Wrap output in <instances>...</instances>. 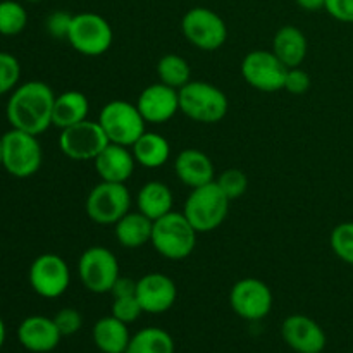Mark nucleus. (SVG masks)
<instances>
[{"label":"nucleus","instance_id":"obj_1","mask_svg":"<svg viewBox=\"0 0 353 353\" xmlns=\"http://www.w3.org/2000/svg\"><path fill=\"white\" fill-rule=\"evenodd\" d=\"M55 93L47 83L31 79L17 85L7 102V121L14 130L38 134L45 133L52 126Z\"/></svg>","mask_w":353,"mask_h":353},{"label":"nucleus","instance_id":"obj_2","mask_svg":"<svg viewBox=\"0 0 353 353\" xmlns=\"http://www.w3.org/2000/svg\"><path fill=\"white\" fill-rule=\"evenodd\" d=\"M196 230L190 224L183 212H174L162 216L154 221L150 243L159 255L169 261H183L190 257L196 245Z\"/></svg>","mask_w":353,"mask_h":353},{"label":"nucleus","instance_id":"obj_3","mask_svg":"<svg viewBox=\"0 0 353 353\" xmlns=\"http://www.w3.org/2000/svg\"><path fill=\"white\" fill-rule=\"evenodd\" d=\"M230 102L226 93L212 83L190 81L179 90V110L200 124H216L226 117Z\"/></svg>","mask_w":353,"mask_h":353},{"label":"nucleus","instance_id":"obj_4","mask_svg":"<svg viewBox=\"0 0 353 353\" xmlns=\"http://www.w3.org/2000/svg\"><path fill=\"white\" fill-rule=\"evenodd\" d=\"M231 200L224 195L216 181L193 188L185 202L186 219L190 221L196 233H210L226 221Z\"/></svg>","mask_w":353,"mask_h":353},{"label":"nucleus","instance_id":"obj_5","mask_svg":"<svg viewBox=\"0 0 353 353\" xmlns=\"http://www.w3.org/2000/svg\"><path fill=\"white\" fill-rule=\"evenodd\" d=\"M99 124L109 138V143L133 147L134 141L147 131V121L138 110L137 103L126 100H112L100 109Z\"/></svg>","mask_w":353,"mask_h":353},{"label":"nucleus","instance_id":"obj_6","mask_svg":"<svg viewBox=\"0 0 353 353\" xmlns=\"http://www.w3.org/2000/svg\"><path fill=\"white\" fill-rule=\"evenodd\" d=\"M2 140V168L10 176L19 179L31 178L41 168L43 152L38 137L21 130H9L0 137Z\"/></svg>","mask_w":353,"mask_h":353},{"label":"nucleus","instance_id":"obj_7","mask_svg":"<svg viewBox=\"0 0 353 353\" xmlns=\"http://www.w3.org/2000/svg\"><path fill=\"white\" fill-rule=\"evenodd\" d=\"M68 41L78 54L99 57L112 47L114 31L109 21L100 14L79 12L72 16Z\"/></svg>","mask_w":353,"mask_h":353},{"label":"nucleus","instance_id":"obj_8","mask_svg":"<svg viewBox=\"0 0 353 353\" xmlns=\"http://www.w3.org/2000/svg\"><path fill=\"white\" fill-rule=\"evenodd\" d=\"M86 216L100 226L116 224L131 209V193L126 183L100 181L86 196Z\"/></svg>","mask_w":353,"mask_h":353},{"label":"nucleus","instance_id":"obj_9","mask_svg":"<svg viewBox=\"0 0 353 353\" xmlns=\"http://www.w3.org/2000/svg\"><path fill=\"white\" fill-rule=\"evenodd\" d=\"M186 41L203 52H214L228 40V26L223 17L209 7H192L181 19Z\"/></svg>","mask_w":353,"mask_h":353},{"label":"nucleus","instance_id":"obj_10","mask_svg":"<svg viewBox=\"0 0 353 353\" xmlns=\"http://www.w3.org/2000/svg\"><path fill=\"white\" fill-rule=\"evenodd\" d=\"M78 276L88 292L103 295L110 293L119 278V262L114 252L105 247H90L78 261Z\"/></svg>","mask_w":353,"mask_h":353},{"label":"nucleus","instance_id":"obj_11","mask_svg":"<svg viewBox=\"0 0 353 353\" xmlns=\"http://www.w3.org/2000/svg\"><path fill=\"white\" fill-rule=\"evenodd\" d=\"M240 71L252 88L274 93L285 88L288 68L276 57L272 50H252L241 61Z\"/></svg>","mask_w":353,"mask_h":353},{"label":"nucleus","instance_id":"obj_12","mask_svg":"<svg viewBox=\"0 0 353 353\" xmlns=\"http://www.w3.org/2000/svg\"><path fill=\"white\" fill-rule=\"evenodd\" d=\"M109 145V138L103 133L99 121L81 123L61 130L59 148L71 161H95L97 155Z\"/></svg>","mask_w":353,"mask_h":353},{"label":"nucleus","instance_id":"obj_13","mask_svg":"<svg viewBox=\"0 0 353 353\" xmlns=\"http://www.w3.org/2000/svg\"><path fill=\"white\" fill-rule=\"evenodd\" d=\"M30 285L38 296L47 300L59 299L71 285V271L57 254H41L30 268Z\"/></svg>","mask_w":353,"mask_h":353},{"label":"nucleus","instance_id":"obj_14","mask_svg":"<svg viewBox=\"0 0 353 353\" xmlns=\"http://www.w3.org/2000/svg\"><path fill=\"white\" fill-rule=\"evenodd\" d=\"M230 305L245 321H262L271 314L274 296L271 288L257 278H243L230 292Z\"/></svg>","mask_w":353,"mask_h":353},{"label":"nucleus","instance_id":"obj_15","mask_svg":"<svg viewBox=\"0 0 353 353\" xmlns=\"http://www.w3.org/2000/svg\"><path fill=\"white\" fill-rule=\"evenodd\" d=\"M283 341L296 353H323L327 336L323 327L309 316L293 314L281 324Z\"/></svg>","mask_w":353,"mask_h":353},{"label":"nucleus","instance_id":"obj_16","mask_svg":"<svg viewBox=\"0 0 353 353\" xmlns=\"http://www.w3.org/2000/svg\"><path fill=\"white\" fill-rule=\"evenodd\" d=\"M137 107L147 124L168 123L179 110V90L161 81L148 85L138 97Z\"/></svg>","mask_w":353,"mask_h":353},{"label":"nucleus","instance_id":"obj_17","mask_svg":"<svg viewBox=\"0 0 353 353\" xmlns=\"http://www.w3.org/2000/svg\"><path fill=\"white\" fill-rule=\"evenodd\" d=\"M137 299L147 314H164L178 300V288L169 276L148 272L137 281Z\"/></svg>","mask_w":353,"mask_h":353},{"label":"nucleus","instance_id":"obj_18","mask_svg":"<svg viewBox=\"0 0 353 353\" xmlns=\"http://www.w3.org/2000/svg\"><path fill=\"white\" fill-rule=\"evenodd\" d=\"M61 331L54 319L45 316H30L17 327V340L24 350L31 353H48L61 343Z\"/></svg>","mask_w":353,"mask_h":353},{"label":"nucleus","instance_id":"obj_19","mask_svg":"<svg viewBox=\"0 0 353 353\" xmlns=\"http://www.w3.org/2000/svg\"><path fill=\"white\" fill-rule=\"evenodd\" d=\"M93 164L102 181L126 183L133 176L137 161L130 147L109 143L97 155Z\"/></svg>","mask_w":353,"mask_h":353},{"label":"nucleus","instance_id":"obj_20","mask_svg":"<svg viewBox=\"0 0 353 353\" xmlns=\"http://www.w3.org/2000/svg\"><path fill=\"white\" fill-rule=\"evenodd\" d=\"M174 171L179 181L192 190L216 181L214 179L216 169H214L212 161L199 148H185L179 152L174 161Z\"/></svg>","mask_w":353,"mask_h":353},{"label":"nucleus","instance_id":"obj_21","mask_svg":"<svg viewBox=\"0 0 353 353\" xmlns=\"http://www.w3.org/2000/svg\"><path fill=\"white\" fill-rule=\"evenodd\" d=\"M307 38L300 28L286 24L279 28L272 40V52L286 68H300L307 57Z\"/></svg>","mask_w":353,"mask_h":353},{"label":"nucleus","instance_id":"obj_22","mask_svg":"<svg viewBox=\"0 0 353 353\" xmlns=\"http://www.w3.org/2000/svg\"><path fill=\"white\" fill-rule=\"evenodd\" d=\"M90 102L88 97L78 90H68V92L55 95L54 112H52V126L59 130H65L69 126L88 119Z\"/></svg>","mask_w":353,"mask_h":353},{"label":"nucleus","instance_id":"obj_23","mask_svg":"<svg viewBox=\"0 0 353 353\" xmlns=\"http://www.w3.org/2000/svg\"><path fill=\"white\" fill-rule=\"evenodd\" d=\"M92 338L95 347L102 353H126L131 334L128 331V324L110 314L97 321Z\"/></svg>","mask_w":353,"mask_h":353},{"label":"nucleus","instance_id":"obj_24","mask_svg":"<svg viewBox=\"0 0 353 353\" xmlns=\"http://www.w3.org/2000/svg\"><path fill=\"white\" fill-rule=\"evenodd\" d=\"M152 230H154V221L137 210V212H128L114 224V234L121 247L124 248H141L152 240Z\"/></svg>","mask_w":353,"mask_h":353},{"label":"nucleus","instance_id":"obj_25","mask_svg":"<svg viewBox=\"0 0 353 353\" xmlns=\"http://www.w3.org/2000/svg\"><path fill=\"white\" fill-rule=\"evenodd\" d=\"M134 161L145 169H159L171 157V145L162 134L145 131L131 147Z\"/></svg>","mask_w":353,"mask_h":353},{"label":"nucleus","instance_id":"obj_26","mask_svg":"<svg viewBox=\"0 0 353 353\" xmlns=\"http://www.w3.org/2000/svg\"><path fill=\"white\" fill-rule=\"evenodd\" d=\"M172 203H174V196H172L171 188L162 181L145 183L137 196L138 210L150 221H157L171 212Z\"/></svg>","mask_w":353,"mask_h":353},{"label":"nucleus","instance_id":"obj_27","mask_svg":"<svg viewBox=\"0 0 353 353\" xmlns=\"http://www.w3.org/2000/svg\"><path fill=\"white\" fill-rule=\"evenodd\" d=\"M126 353H174V340L161 327H143L131 336Z\"/></svg>","mask_w":353,"mask_h":353},{"label":"nucleus","instance_id":"obj_28","mask_svg":"<svg viewBox=\"0 0 353 353\" xmlns=\"http://www.w3.org/2000/svg\"><path fill=\"white\" fill-rule=\"evenodd\" d=\"M157 78L164 85L181 90L183 86L192 81V68L188 61L178 54H168L159 59Z\"/></svg>","mask_w":353,"mask_h":353},{"label":"nucleus","instance_id":"obj_29","mask_svg":"<svg viewBox=\"0 0 353 353\" xmlns=\"http://www.w3.org/2000/svg\"><path fill=\"white\" fill-rule=\"evenodd\" d=\"M28 12L16 0H2L0 2V34L16 37L26 28Z\"/></svg>","mask_w":353,"mask_h":353},{"label":"nucleus","instance_id":"obj_30","mask_svg":"<svg viewBox=\"0 0 353 353\" xmlns=\"http://www.w3.org/2000/svg\"><path fill=\"white\" fill-rule=\"evenodd\" d=\"M330 245L331 250L334 252L338 259L345 264L353 265V223L347 221V223H341L338 226H334V230L331 231L330 236Z\"/></svg>","mask_w":353,"mask_h":353},{"label":"nucleus","instance_id":"obj_31","mask_svg":"<svg viewBox=\"0 0 353 353\" xmlns=\"http://www.w3.org/2000/svg\"><path fill=\"white\" fill-rule=\"evenodd\" d=\"M216 183L230 200H236L243 196L248 188V178L241 169H226V171L221 172Z\"/></svg>","mask_w":353,"mask_h":353},{"label":"nucleus","instance_id":"obj_32","mask_svg":"<svg viewBox=\"0 0 353 353\" xmlns=\"http://www.w3.org/2000/svg\"><path fill=\"white\" fill-rule=\"evenodd\" d=\"M21 64L12 54L0 52V97L6 93H12V90L19 85Z\"/></svg>","mask_w":353,"mask_h":353},{"label":"nucleus","instance_id":"obj_33","mask_svg":"<svg viewBox=\"0 0 353 353\" xmlns=\"http://www.w3.org/2000/svg\"><path fill=\"white\" fill-rule=\"evenodd\" d=\"M143 314L140 302H138L137 295L134 296H124V299H114L112 303V316L123 321L124 324H131Z\"/></svg>","mask_w":353,"mask_h":353},{"label":"nucleus","instance_id":"obj_34","mask_svg":"<svg viewBox=\"0 0 353 353\" xmlns=\"http://www.w3.org/2000/svg\"><path fill=\"white\" fill-rule=\"evenodd\" d=\"M54 323L57 330L61 331L62 336H72V334L81 330L83 316L79 310L72 309V307H65V309H61L55 314Z\"/></svg>","mask_w":353,"mask_h":353},{"label":"nucleus","instance_id":"obj_35","mask_svg":"<svg viewBox=\"0 0 353 353\" xmlns=\"http://www.w3.org/2000/svg\"><path fill=\"white\" fill-rule=\"evenodd\" d=\"M72 24V14L65 12V10H55L45 21V28H47L48 34L55 40H68L69 30Z\"/></svg>","mask_w":353,"mask_h":353},{"label":"nucleus","instance_id":"obj_36","mask_svg":"<svg viewBox=\"0 0 353 353\" xmlns=\"http://www.w3.org/2000/svg\"><path fill=\"white\" fill-rule=\"evenodd\" d=\"M310 76L309 72L303 71L302 68H290L285 78V88L292 95H303L310 90Z\"/></svg>","mask_w":353,"mask_h":353},{"label":"nucleus","instance_id":"obj_37","mask_svg":"<svg viewBox=\"0 0 353 353\" xmlns=\"http://www.w3.org/2000/svg\"><path fill=\"white\" fill-rule=\"evenodd\" d=\"M324 10L340 23L353 24V0H326Z\"/></svg>","mask_w":353,"mask_h":353},{"label":"nucleus","instance_id":"obj_38","mask_svg":"<svg viewBox=\"0 0 353 353\" xmlns=\"http://www.w3.org/2000/svg\"><path fill=\"white\" fill-rule=\"evenodd\" d=\"M110 295L114 299H124V296H134L137 295V281L126 276H119L117 281L114 283L112 290H110Z\"/></svg>","mask_w":353,"mask_h":353},{"label":"nucleus","instance_id":"obj_39","mask_svg":"<svg viewBox=\"0 0 353 353\" xmlns=\"http://www.w3.org/2000/svg\"><path fill=\"white\" fill-rule=\"evenodd\" d=\"M296 6L303 10H309V12H316V10L324 9L326 6V0H295Z\"/></svg>","mask_w":353,"mask_h":353},{"label":"nucleus","instance_id":"obj_40","mask_svg":"<svg viewBox=\"0 0 353 353\" xmlns=\"http://www.w3.org/2000/svg\"><path fill=\"white\" fill-rule=\"evenodd\" d=\"M6 336H7L6 323H3V319H2V317H0V350H2L3 343H6Z\"/></svg>","mask_w":353,"mask_h":353},{"label":"nucleus","instance_id":"obj_41","mask_svg":"<svg viewBox=\"0 0 353 353\" xmlns=\"http://www.w3.org/2000/svg\"><path fill=\"white\" fill-rule=\"evenodd\" d=\"M2 161H3V157H2V140H0V168H2Z\"/></svg>","mask_w":353,"mask_h":353},{"label":"nucleus","instance_id":"obj_42","mask_svg":"<svg viewBox=\"0 0 353 353\" xmlns=\"http://www.w3.org/2000/svg\"><path fill=\"white\" fill-rule=\"evenodd\" d=\"M26 2H31V3H37V2H41V0H26Z\"/></svg>","mask_w":353,"mask_h":353}]
</instances>
